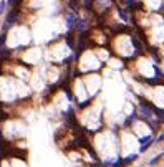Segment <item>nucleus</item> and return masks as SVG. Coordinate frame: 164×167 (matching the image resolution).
I'll list each match as a JSON object with an SVG mask.
<instances>
[{
    "mask_svg": "<svg viewBox=\"0 0 164 167\" xmlns=\"http://www.w3.org/2000/svg\"><path fill=\"white\" fill-rule=\"evenodd\" d=\"M18 13H20V8H12L8 13H7V18H5V23H3V30H8L13 23H17V18H18Z\"/></svg>",
    "mask_w": 164,
    "mask_h": 167,
    "instance_id": "1",
    "label": "nucleus"
},
{
    "mask_svg": "<svg viewBox=\"0 0 164 167\" xmlns=\"http://www.w3.org/2000/svg\"><path fill=\"white\" fill-rule=\"evenodd\" d=\"M164 157V152H161V154H158V156H156V157H153L151 159V161H149V165H156V164H159V162H161V159Z\"/></svg>",
    "mask_w": 164,
    "mask_h": 167,
    "instance_id": "2",
    "label": "nucleus"
},
{
    "mask_svg": "<svg viewBox=\"0 0 164 167\" xmlns=\"http://www.w3.org/2000/svg\"><path fill=\"white\" fill-rule=\"evenodd\" d=\"M5 43H7V33H2L0 35V48H5Z\"/></svg>",
    "mask_w": 164,
    "mask_h": 167,
    "instance_id": "3",
    "label": "nucleus"
},
{
    "mask_svg": "<svg viewBox=\"0 0 164 167\" xmlns=\"http://www.w3.org/2000/svg\"><path fill=\"white\" fill-rule=\"evenodd\" d=\"M5 7H7V2L5 0H0V13L5 12Z\"/></svg>",
    "mask_w": 164,
    "mask_h": 167,
    "instance_id": "4",
    "label": "nucleus"
},
{
    "mask_svg": "<svg viewBox=\"0 0 164 167\" xmlns=\"http://www.w3.org/2000/svg\"><path fill=\"white\" fill-rule=\"evenodd\" d=\"M161 134H162V136H164V131H162V133H161Z\"/></svg>",
    "mask_w": 164,
    "mask_h": 167,
    "instance_id": "5",
    "label": "nucleus"
}]
</instances>
